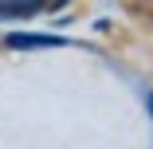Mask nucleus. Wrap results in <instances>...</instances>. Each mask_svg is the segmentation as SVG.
Masks as SVG:
<instances>
[{
    "instance_id": "1",
    "label": "nucleus",
    "mask_w": 153,
    "mask_h": 149,
    "mask_svg": "<svg viewBox=\"0 0 153 149\" xmlns=\"http://www.w3.org/2000/svg\"><path fill=\"white\" fill-rule=\"evenodd\" d=\"M4 43L12 51H39V47H63V36H43V32H12L4 36Z\"/></svg>"
},
{
    "instance_id": "2",
    "label": "nucleus",
    "mask_w": 153,
    "mask_h": 149,
    "mask_svg": "<svg viewBox=\"0 0 153 149\" xmlns=\"http://www.w3.org/2000/svg\"><path fill=\"white\" fill-rule=\"evenodd\" d=\"M43 8H51L47 0H0V20H27Z\"/></svg>"
},
{
    "instance_id": "3",
    "label": "nucleus",
    "mask_w": 153,
    "mask_h": 149,
    "mask_svg": "<svg viewBox=\"0 0 153 149\" xmlns=\"http://www.w3.org/2000/svg\"><path fill=\"white\" fill-rule=\"evenodd\" d=\"M145 106H149V118H153V90H149V98H145Z\"/></svg>"
}]
</instances>
